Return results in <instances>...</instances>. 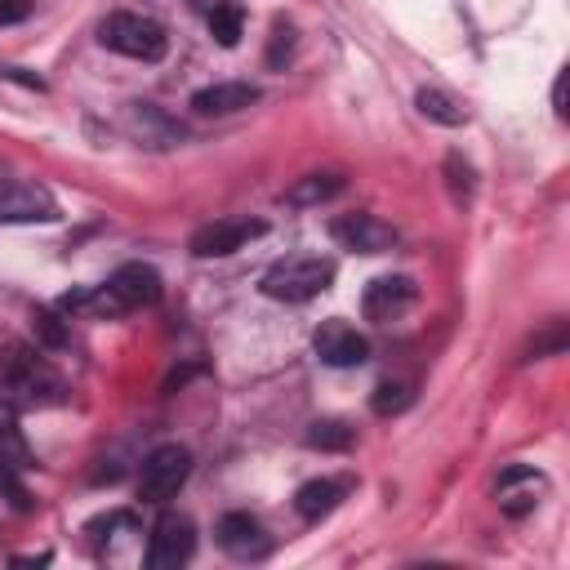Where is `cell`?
Listing matches in <instances>:
<instances>
[{
    "label": "cell",
    "instance_id": "cell-9",
    "mask_svg": "<svg viewBox=\"0 0 570 570\" xmlns=\"http://www.w3.org/2000/svg\"><path fill=\"white\" fill-rule=\"evenodd\" d=\"M58 218V205L45 187L36 183H22V178H4L0 183V223H53Z\"/></svg>",
    "mask_w": 570,
    "mask_h": 570
},
{
    "label": "cell",
    "instance_id": "cell-11",
    "mask_svg": "<svg viewBox=\"0 0 570 570\" xmlns=\"http://www.w3.org/2000/svg\"><path fill=\"white\" fill-rule=\"evenodd\" d=\"M410 303H414V281L410 276H379L361 294V312L370 321H396Z\"/></svg>",
    "mask_w": 570,
    "mask_h": 570
},
{
    "label": "cell",
    "instance_id": "cell-27",
    "mask_svg": "<svg viewBox=\"0 0 570 570\" xmlns=\"http://www.w3.org/2000/svg\"><path fill=\"white\" fill-rule=\"evenodd\" d=\"M27 13H31V0H0V27L22 22Z\"/></svg>",
    "mask_w": 570,
    "mask_h": 570
},
{
    "label": "cell",
    "instance_id": "cell-3",
    "mask_svg": "<svg viewBox=\"0 0 570 570\" xmlns=\"http://www.w3.org/2000/svg\"><path fill=\"white\" fill-rule=\"evenodd\" d=\"M98 40H102V49L138 58V62H156L169 49L165 27L156 18H147V13H107L98 22Z\"/></svg>",
    "mask_w": 570,
    "mask_h": 570
},
{
    "label": "cell",
    "instance_id": "cell-2",
    "mask_svg": "<svg viewBox=\"0 0 570 570\" xmlns=\"http://www.w3.org/2000/svg\"><path fill=\"white\" fill-rule=\"evenodd\" d=\"M330 281H334V263L330 258H321V254H294V258L272 263L263 272L258 289L267 298H276V303H307L321 289H330Z\"/></svg>",
    "mask_w": 570,
    "mask_h": 570
},
{
    "label": "cell",
    "instance_id": "cell-18",
    "mask_svg": "<svg viewBox=\"0 0 570 570\" xmlns=\"http://www.w3.org/2000/svg\"><path fill=\"white\" fill-rule=\"evenodd\" d=\"M303 441H307L312 450H347V445L356 441V428L343 423V419H316Z\"/></svg>",
    "mask_w": 570,
    "mask_h": 570
},
{
    "label": "cell",
    "instance_id": "cell-21",
    "mask_svg": "<svg viewBox=\"0 0 570 570\" xmlns=\"http://www.w3.org/2000/svg\"><path fill=\"white\" fill-rule=\"evenodd\" d=\"M129 125L142 134V142L151 138V129H156L160 138H174V134H183V129H174V125H169V120H165V116H160L151 102H129Z\"/></svg>",
    "mask_w": 570,
    "mask_h": 570
},
{
    "label": "cell",
    "instance_id": "cell-24",
    "mask_svg": "<svg viewBox=\"0 0 570 570\" xmlns=\"http://www.w3.org/2000/svg\"><path fill=\"white\" fill-rule=\"evenodd\" d=\"M289 53H294V27L289 22H276L272 27V40H267V67H285Z\"/></svg>",
    "mask_w": 570,
    "mask_h": 570
},
{
    "label": "cell",
    "instance_id": "cell-28",
    "mask_svg": "<svg viewBox=\"0 0 570 570\" xmlns=\"http://www.w3.org/2000/svg\"><path fill=\"white\" fill-rule=\"evenodd\" d=\"M552 111H557V120H566V71L552 85Z\"/></svg>",
    "mask_w": 570,
    "mask_h": 570
},
{
    "label": "cell",
    "instance_id": "cell-23",
    "mask_svg": "<svg viewBox=\"0 0 570 570\" xmlns=\"http://www.w3.org/2000/svg\"><path fill=\"white\" fill-rule=\"evenodd\" d=\"M445 183H450V196L463 205L472 196V165L463 156H445Z\"/></svg>",
    "mask_w": 570,
    "mask_h": 570
},
{
    "label": "cell",
    "instance_id": "cell-13",
    "mask_svg": "<svg viewBox=\"0 0 570 570\" xmlns=\"http://www.w3.org/2000/svg\"><path fill=\"white\" fill-rule=\"evenodd\" d=\"M249 102H258V85H245V80H218L191 94V107L200 116H232V111H245Z\"/></svg>",
    "mask_w": 570,
    "mask_h": 570
},
{
    "label": "cell",
    "instance_id": "cell-14",
    "mask_svg": "<svg viewBox=\"0 0 570 570\" xmlns=\"http://www.w3.org/2000/svg\"><path fill=\"white\" fill-rule=\"evenodd\" d=\"M338 499H343V485L330 481V476H316V481H303L294 490V512L303 521H321V517H330L338 508Z\"/></svg>",
    "mask_w": 570,
    "mask_h": 570
},
{
    "label": "cell",
    "instance_id": "cell-17",
    "mask_svg": "<svg viewBox=\"0 0 570 570\" xmlns=\"http://www.w3.org/2000/svg\"><path fill=\"white\" fill-rule=\"evenodd\" d=\"M414 107H419L428 120H436V125H450V129L468 120V111H463V107H459V102H454L445 89H432V85H423V89L414 94Z\"/></svg>",
    "mask_w": 570,
    "mask_h": 570
},
{
    "label": "cell",
    "instance_id": "cell-29",
    "mask_svg": "<svg viewBox=\"0 0 570 570\" xmlns=\"http://www.w3.org/2000/svg\"><path fill=\"white\" fill-rule=\"evenodd\" d=\"M196 13H214V9H223V4H236V0H187Z\"/></svg>",
    "mask_w": 570,
    "mask_h": 570
},
{
    "label": "cell",
    "instance_id": "cell-12",
    "mask_svg": "<svg viewBox=\"0 0 570 570\" xmlns=\"http://www.w3.org/2000/svg\"><path fill=\"white\" fill-rule=\"evenodd\" d=\"M499 508L508 512V517H525V512H534V503H539V494H543V476L534 472V468H525V463H512L503 476H499Z\"/></svg>",
    "mask_w": 570,
    "mask_h": 570
},
{
    "label": "cell",
    "instance_id": "cell-6",
    "mask_svg": "<svg viewBox=\"0 0 570 570\" xmlns=\"http://www.w3.org/2000/svg\"><path fill=\"white\" fill-rule=\"evenodd\" d=\"M263 232H267V223H258V218H214V223H205V227L191 232L187 249L196 258H227L240 245H249L254 236H263Z\"/></svg>",
    "mask_w": 570,
    "mask_h": 570
},
{
    "label": "cell",
    "instance_id": "cell-4",
    "mask_svg": "<svg viewBox=\"0 0 570 570\" xmlns=\"http://www.w3.org/2000/svg\"><path fill=\"white\" fill-rule=\"evenodd\" d=\"M191 476V450L187 445H156L142 468H138V499L142 503H165L183 490V481Z\"/></svg>",
    "mask_w": 570,
    "mask_h": 570
},
{
    "label": "cell",
    "instance_id": "cell-26",
    "mask_svg": "<svg viewBox=\"0 0 570 570\" xmlns=\"http://www.w3.org/2000/svg\"><path fill=\"white\" fill-rule=\"evenodd\" d=\"M566 343H570L566 325H561V321H552V330H548V334H539V338L530 343V356H557V352H566Z\"/></svg>",
    "mask_w": 570,
    "mask_h": 570
},
{
    "label": "cell",
    "instance_id": "cell-7",
    "mask_svg": "<svg viewBox=\"0 0 570 570\" xmlns=\"http://www.w3.org/2000/svg\"><path fill=\"white\" fill-rule=\"evenodd\" d=\"M312 352H316L325 365L347 370V365H365V361H370V338H365L356 325H347V321L334 316V321H321V325H316Z\"/></svg>",
    "mask_w": 570,
    "mask_h": 570
},
{
    "label": "cell",
    "instance_id": "cell-15",
    "mask_svg": "<svg viewBox=\"0 0 570 570\" xmlns=\"http://www.w3.org/2000/svg\"><path fill=\"white\" fill-rule=\"evenodd\" d=\"M0 463H9V468H18V472L36 468V454H31L27 436H22L18 414L9 410V401H0Z\"/></svg>",
    "mask_w": 570,
    "mask_h": 570
},
{
    "label": "cell",
    "instance_id": "cell-5",
    "mask_svg": "<svg viewBox=\"0 0 570 570\" xmlns=\"http://www.w3.org/2000/svg\"><path fill=\"white\" fill-rule=\"evenodd\" d=\"M191 552H196V525H191V517H183V512H165V517L151 525V539H147V566H151V570H178Z\"/></svg>",
    "mask_w": 570,
    "mask_h": 570
},
{
    "label": "cell",
    "instance_id": "cell-16",
    "mask_svg": "<svg viewBox=\"0 0 570 570\" xmlns=\"http://www.w3.org/2000/svg\"><path fill=\"white\" fill-rule=\"evenodd\" d=\"M343 191V174H303L298 183L285 187V205H325Z\"/></svg>",
    "mask_w": 570,
    "mask_h": 570
},
{
    "label": "cell",
    "instance_id": "cell-19",
    "mask_svg": "<svg viewBox=\"0 0 570 570\" xmlns=\"http://www.w3.org/2000/svg\"><path fill=\"white\" fill-rule=\"evenodd\" d=\"M205 18H209V36H214L223 49H236V40H240V31H245L240 4H223V9H214V13H205Z\"/></svg>",
    "mask_w": 570,
    "mask_h": 570
},
{
    "label": "cell",
    "instance_id": "cell-1",
    "mask_svg": "<svg viewBox=\"0 0 570 570\" xmlns=\"http://www.w3.org/2000/svg\"><path fill=\"white\" fill-rule=\"evenodd\" d=\"M0 392L13 405H62L67 401V383L58 379V370L27 343H4V352H0Z\"/></svg>",
    "mask_w": 570,
    "mask_h": 570
},
{
    "label": "cell",
    "instance_id": "cell-20",
    "mask_svg": "<svg viewBox=\"0 0 570 570\" xmlns=\"http://www.w3.org/2000/svg\"><path fill=\"white\" fill-rule=\"evenodd\" d=\"M31 330H36V343H40V347H49V352H62V347H67V325H62L58 312L36 307V312H31Z\"/></svg>",
    "mask_w": 570,
    "mask_h": 570
},
{
    "label": "cell",
    "instance_id": "cell-8",
    "mask_svg": "<svg viewBox=\"0 0 570 570\" xmlns=\"http://www.w3.org/2000/svg\"><path fill=\"white\" fill-rule=\"evenodd\" d=\"M214 539H218V548H223L227 557H236V561H263V557L272 552V539H267L263 521L249 517V512H223L218 525H214Z\"/></svg>",
    "mask_w": 570,
    "mask_h": 570
},
{
    "label": "cell",
    "instance_id": "cell-10",
    "mask_svg": "<svg viewBox=\"0 0 570 570\" xmlns=\"http://www.w3.org/2000/svg\"><path fill=\"white\" fill-rule=\"evenodd\" d=\"M330 236L352 254H387L396 245L392 223H383L379 214H343L330 223Z\"/></svg>",
    "mask_w": 570,
    "mask_h": 570
},
{
    "label": "cell",
    "instance_id": "cell-22",
    "mask_svg": "<svg viewBox=\"0 0 570 570\" xmlns=\"http://www.w3.org/2000/svg\"><path fill=\"white\" fill-rule=\"evenodd\" d=\"M410 401H414L410 383H379V387H374V396H370V410L387 419V414H401Z\"/></svg>",
    "mask_w": 570,
    "mask_h": 570
},
{
    "label": "cell",
    "instance_id": "cell-25",
    "mask_svg": "<svg viewBox=\"0 0 570 570\" xmlns=\"http://www.w3.org/2000/svg\"><path fill=\"white\" fill-rule=\"evenodd\" d=\"M0 494H9L13 512H31V494H27V485L18 481V468H9V463H0Z\"/></svg>",
    "mask_w": 570,
    "mask_h": 570
}]
</instances>
